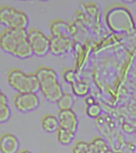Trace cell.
<instances>
[{
	"label": "cell",
	"mask_w": 136,
	"mask_h": 153,
	"mask_svg": "<svg viewBox=\"0 0 136 153\" xmlns=\"http://www.w3.org/2000/svg\"><path fill=\"white\" fill-rule=\"evenodd\" d=\"M34 74L39 82V90L46 100L56 102L63 94L56 72L50 67L41 66Z\"/></svg>",
	"instance_id": "cell-1"
},
{
	"label": "cell",
	"mask_w": 136,
	"mask_h": 153,
	"mask_svg": "<svg viewBox=\"0 0 136 153\" xmlns=\"http://www.w3.org/2000/svg\"><path fill=\"white\" fill-rule=\"evenodd\" d=\"M7 81L18 93H37L39 90V82L35 74L27 73L18 68L10 70Z\"/></svg>",
	"instance_id": "cell-2"
},
{
	"label": "cell",
	"mask_w": 136,
	"mask_h": 153,
	"mask_svg": "<svg viewBox=\"0 0 136 153\" xmlns=\"http://www.w3.org/2000/svg\"><path fill=\"white\" fill-rule=\"evenodd\" d=\"M0 23L7 28L26 29L29 18L22 10L8 6L0 7Z\"/></svg>",
	"instance_id": "cell-3"
},
{
	"label": "cell",
	"mask_w": 136,
	"mask_h": 153,
	"mask_svg": "<svg viewBox=\"0 0 136 153\" xmlns=\"http://www.w3.org/2000/svg\"><path fill=\"white\" fill-rule=\"evenodd\" d=\"M26 29L7 28L0 33V47L5 52L12 54L16 46L27 39Z\"/></svg>",
	"instance_id": "cell-4"
},
{
	"label": "cell",
	"mask_w": 136,
	"mask_h": 153,
	"mask_svg": "<svg viewBox=\"0 0 136 153\" xmlns=\"http://www.w3.org/2000/svg\"><path fill=\"white\" fill-rule=\"evenodd\" d=\"M27 41L31 46L33 54L42 57L49 52L50 38L37 28L27 30Z\"/></svg>",
	"instance_id": "cell-5"
},
{
	"label": "cell",
	"mask_w": 136,
	"mask_h": 153,
	"mask_svg": "<svg viewBox=\"0 0 136 153\" xmlns=\"http://www.w3.org/2000/svg\"><path fill=\"white\" fill-rule=\"evenodd\" d=\"M15 108L20 112H32L38 108L39 98L36 93H18L13 98Z\"/></svg>",
	"instance_id": "cell-6"
},
{
	"label": "cell",
	"mask_w": 136,
	"mask_h": 153,
	"mask_svg": "<svg viewBox=\"0 0 136 153\" xmlns=\"http://www.w3.org/2000/svg\"><path fill=\"white\" fill-rule=\"evenodd\" d=\"M49 38V52L53 55H64L69 52L71 48L72 42L69 37L52 36Z\"/></svg>",
	"instance_id": "cell-7"
},
{
	"label": "cell",
	"mask_w": 136,
	"mask_h": 153,
	"mask_svg": "<svg viewBox=\"0 0 136 153\" xmlns=\"http://www.w3.org/2000/svg\"><path fill=\"white\" fill-rule=\"evenodd\" d=\"M57 119L59 127L75 134L77 130L78 121L76 115L71 109L60 110Z\"/></svg>",
	"instance_id": "cell-8"
},
{
	"label": "cell",
	"mask_w": 136,
	"mask_h": 153,
	"mask_svg": "<svg viewBox=\"0 0 136 153\" xmlns=\"http://www.w3.org/2000/svg\"><path fill=\"white\" fill-rule=\"evenodd\" d=\"M20 143L17 137L11 133H5L0 137L1 153H18Z\"/></svg>",
	"instance_id": "cell-9"
},
{
	"label": "cell",
	"mask_w": 136,
	"mask_h": 153,
	"mask_svg": "<svg viewBox=\"0 0 136 153\" xmlns=\"http://www.w3.org/2000/svg\"><path fill=\"white\" fill-rule=\"evenodd\" d=\"M50 29L52 36L69 37L68 25L62 20L55 19L52 21Z\"/></svg>",
	"instance_id": "cell-10"
},
{
	"label": "cell",
	"mask_w": 136,
	"mask_h": 153,
	"mask_svg": "<svg viewBox=\"0 0 136 153\" xmlns=\"http://www.w3.org/2000/svg\"><path fill=\"white\" fill-rule=\"evenodd\" d=\"M41 126L43 130L48 133L57 131L59 128L57 117L52 114H46L41 120Z\"/></svg>",
	"instance_id": "cell-11"
},
{
	"label": "cell",
	"mask_w": 136,
	"mask_h": 153,
	"mask_svg": "<svg viewBox=\"0 0 136 153\" xmlns=\"http://www.w3.org/2000/svg\"><path fill=\"white\" fill-rule=\"evenodd\" d=\"M33 54L32 48L27 39L20 42L16 46L12 55L19 59H24L30 57Z\"/></svg>",
	"instance_id": "cell-12"
},
{
	"label": "cell",
	"mask_w": 136,
	"mask_h": 153,
	"mask_svg": "<svg viewBox=\"0 0 136 153\" xmlns=\"http://www.w3.org/2000/svg\"><path fill=\"white\" fill-rule=\"evenodd\" d=\"M108 147L104 141L102 139H96L93 143L88 145L87 153H106Z\"/></svg>",
	"instance_id": "cell-13"
},
{
	"label": "cell",
	"mask_w": 136,
	"mask_h": 153,
	"mask_svg": "<svg viewBox=\"0 0 136 153\" xmlns=\"http://www.w3.org/2000/svg\"><path fill=\"white\" fill-rule=\"evenodd\" d=\"M57 139L60 143L68 145L70 143L74 138V134L59 127L57 130Z\"/></svg>",
	"instance_id": "cell-14"
},
{
	"label": "cell",
	"mask_w": 136,
	"mask_h": 153,
	"mask_svg": "<svg viewBox=\"0 0 136 153\" xmlns=\"http://www.w3.org/2000/svg\"><path fill=\"white\" fill-rule=\"evenodd\" d=\"M60 110L71 109L74 103L73 97L69 94L63 93L60 98L56 102Z\"/></svg>",
	"instance_id": "cell-15"
},
{
	"label": "cell",
	"mask_w": 136,
	"mask_h": 153,
	"mask_svg": "<svg viewBox=\"0 0 136 153\" xmlns=\"http://www.w3.org/2000/svg\"><path fill=\"white\" fill-rule=\"evenodd\" d=\"M11 115V111L7 103L0 104V123L7 122Z\"/></svg>",
	"instance_id": "cell-16"
},
{
	"label": "cell",
	"mask_w": 136,
	"mask_h": 153,
	"mask_svg": "<svg viewBox=\"0 0 136 153\" xmlns=\"http://www.w3.org/2000/svg\"><path fill=\"white\" fill-rule=\"evenodd\" d=\"M74 88H79V91L78 93L77 94V95H85L86 94L88 93V87L87 85L82 81H77L74 83Z\"/></svg>",
	"instance_id": "cell-17"
},
{
	"label": "cell",
	"mask_w": 136,
	"mask_h": 153,
	"mask_svg": "<svg viewBox=\"0 0 136 153\" xmlns=\"http://www.w3.org/2000/svg\"><path fill=\"white\" fill-rule=\"evenodd\" d=\"M88 144L83 141H79L74 148V153H87Z\"/></svg>",
	"instance_id": "cell-18"
},
{
	"label": "cell",
	"mask_w": 136,
	"mask_h": 153,
	"mask_svg": "<svg viewBox=\"0 0 136 153\" xmlns=\"http://www.w3.org/2000/svg\"><path fill=\"white\" fill-rule=\"evenodd\" d=\"M89 108L91 110H93L92 112L88 113L89 115H90L91 117H97L100 113V108L98 105H91Z\"/></svg>",
	"instance_id": "cell-19"
},
{
	"label": "cell",
	"mask_w": 136,
	"mask_h": 153,
	"mask_svg": "<svg viewBox=\"0 0 136 153\" xmlns=\"http://www.w3.org/2000/svg\"><path fill=\"white\" fill-rule=\"evenodd\" d=\"M7 98L5 94L0 90V104L1 103H7Z\"/></svg>",
	"instance_id": "cell-20"
},
{
	"label": "cell",
	"mask_w": 136,
	"mask_h": 153,
	"mask_svg": "<svg viewBox=\"0 0 136 153\" xmlns=\"http://www.w3.org/2000/svg\"><path fill=\"white\" fill-rule=\"evenodd\" d=\"M18 153H33L31 152L30 151H28V150H22V151H20Z\"/></svg>",
	"instance_id": "cell-21"
}]
</instances>
